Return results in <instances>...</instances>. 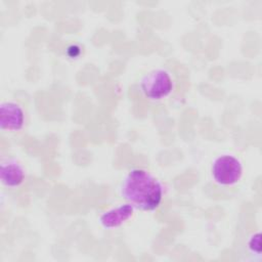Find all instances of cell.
<instances>
[{"instance_id": "cell-8", "label": "cell", "mask_w": 262, "mask_h": 262, "mask_svg": "<svg viewBox=\"0 0 262 262\" xmlns=\"http://www.w3.org/2000/svg\"><path fill=\"white\" fill-rule=\"evenodd\" d=\"M68 55L70 57H77L80 55L81 53V48L78 45H71L70 47H68Z\"/></svg>"}, {"instance_id": "cell-1", "label": "cell", "mask_w": 262, "mask_h": 262, "mask_svg": "<svg viewBox=\"0 0 262 262\" xmlns=\"http://www.w3.org/2000/svg\"><path fill=\"white\" fill-rule=\"evenodd\" d=\"M120 193L135 209L151 212L160 207L164 187L161 181L147 170L134 168L125 176Z\"/></svg>"}, {"instance_id": "cell-6", "label": "cell", "mask_w": 262, "mask_h": 262, "mask_svg": "<svg viewBox=\"0 0 262 262\" xmlns=\"http://www.w3.org/2000/svg\"><path fill=\"white\" fill-rule=\"evenodd\" d=\"M135 208L127 204H122L116 208H113L104 213H102L99 217L100 225L105 229H113L122 226L129 219L132 218L134 214Z\"/></svg>"}, {"instance_id": "cell-2", "label": "cell", "mask_w": 262, "mask_h": 262, "mask_svg": "<svg viewBox=\"0 0 262 262\" xmlns=\"http://www.w3.org/2000/svg\"><path fill=\"white\" fill-rule=\"evenodd\" d=\"M139 89L145 98L160 101L172 93L174 90V80L169 71L156 69L146 73L140 79Z\"/></svg>"}, {"instance_id": "cell-3", "label": "cell", "mask_w": 262, "mask_h": 262, "mask_svg": "<svg viewBox=\"0 0 262 262\" xmlns=\"http://www.w3.org/2000/svg\"><path fill=\"white\" fill-rule=\"evenodd\" d=\"M243 171L242 162L229 154L217 157L211 167L212 178L220 186H232L236 184L243 176Z\"/></svg>"}, {"instance_id": "cell-7", "label": "cell", "mask_w": 262, "mask_h": 262, "mask_svg": "<svg viewBox=\"0 0 262 262\" xmlns=\"http://www.w3.org/2000/svg\"><path fill=\"white\" fill-rule=\"evenodd\" d=\"M248 249L253 255H261V233H253L248 241Z\"/></svg>"}, {"instance_id": "cell-5", "label": "cell", "mask_w": 262, "mask_h": 262, "mask_svg": "<svg viewBox=\"0 0 262 262\" xmlns=\"http://www.w3.org/2000/svg\"><path fill=\"white\" fill-rule=\"evenodd\" d=\"M26 178L24 166L12 158L3 159L0 165V180L8 188H16L23 184Z\"/></svg>"}, {"instance_id": "cell-4", "label": "cell", "mask_w": 262, "mask_h": 262, "mask_svg": "<svg viewBox=\"0 0 262 262\" xmlns=\"http://www.w3.org/2000/svg\"><path fill=\"white\" fill-rule=\"evenodd\" d=\"M25 111L14 101H2L0 106V128L3 131L17 132L25 126Z\"/></svg>"}]
</instances>
